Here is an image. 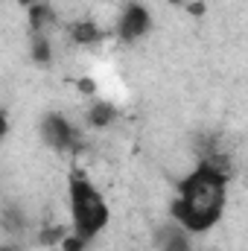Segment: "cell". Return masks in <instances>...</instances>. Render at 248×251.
Returning a JSON list of instances; mask_svg holds the SVG:
<instances>
[{
  "mask_svg": "<svg viewBox=\"0 0 248 251\" xmlns=\"http://www.w3.org/2000/svg\"><path fill=\"white\" fill-rule=\"evenodd\" d=\"M228 178H231L228 158L222 155L201 158L198 167L190 170L175 187L170 204L173 222L190 237L213 231L228 204Z\"/></svg>",
  "mask_w": 248,
  "mask_h": 251,
  "instance_id": "1",
  "label": "cell"
},
{
  "mask_svg": "<svg viewBox=\"0 0 248 251\" xmlns=\"http://www.w3.org/2000/svg\"><path fill=\"white\" fill-rule=\"evenodd\" d=\"M67 210H70V231L82 246L94 243L111 222V207L102 190L82 170H73L67 178Z\"/></svg>",
  "mask_w": 248,
  "mask_h": 251,
  "instance_id": "2",
  "label": "cell"
},
{
  "mask_svg": "<svg viewBox=\"0 0 248 251\" xmlns=\"http://www.w3.org/2000/svg\"><path fill=\"white\" fill-rule=\"evenodd\" d=\"M38 134H41L44 146L53 149V152H67V149H73L79 143L76 126L70 123L64 114H59V111H47L38 120Z\"/></svg>",
  "mask_w": 248,
  "mask_h": 251,
  "instance_id": "3",
  "label": "cell"
},
{
  "mask_svg": "<svg viewBox=\"0 0 248 251\" xmlns=\"http://www.w3.org/2000/svg\"><path fill=\"white\" fill-rule=\"evenodd\" d=\"M152 32V12L143 3H128L117 18V38L125 44H137Z\"/></svg>",
  "mask_w": 248,
  "mask_h": 251,
  "instance_id": "4",
  "label": "cell"
},
{
  "mask_svg": "<svg viewBox=\"0 0 248 251\" xmlns=\"http://www.w3.org/2000/svg\"><path fill=\"white\" fill-rule=\"evenodd\" d=\"M158 240H161V243H158L161 251H193V246H190V234H184L175 222L167 225V228H161Z\"/></svg>",
  "mask_w": 248,
  "mask_h": 251,
  "instance_id": "5",
  "label": "cell"
},
{
  "mask_svg": "<svg viewBox=\"0 0 248 251\" xmlns=\"http://www.w3.org/2000/svg\"><path fill=\"white\" fill-rule=\"evenodd\" d=\"M105 38V32L94 24V21H76L70 26V41L79 44V47H91V44H99Z\"/></svg>",
  "mask_w": 248,
  "mask_h": 251,
  "instance_id": "6",
  "label": "cell"
},
{
  "mask_svg": "<svg viewBox=\"0 0 248 251\" xmlns=\"http://www.w3.org/2000/svg\"><path fill=\"white\" fill-rule=\"evenodd\" d=\"M26 12H29V29H32V32H47L50 24L56 21V12L50 9L47 0H41V3H35V6H26Z\"/></svg>",
  "mask_w": 248,
  "mask_h": 251,
  "instance_id": "7",
  "label": "cell"
},
{
  "mask_svg": "<svg viewBox=\"0 0 248 251\" xmlns=\"http://www.w3.org/2000/svg\"><path fill=\"white\" fill-rule=\"evenodd\" d=\"M114 105L111 102H94L91 108H88V123L94 126V128H108V126L114 123Z\"/></svg>",
  "mask_w": 248,
  "mask_h": 251,
  "instance_id": "8",
  "label": "cell"
},
{
  "mask_svg": "<svg viewBox=\"0 0 248 251\" xmlns=\"http://www.w3.org/2000/svg\"><path fill=\"white\" fill-rule=\"evenodd\" d=\"M50 56H53V47L47 32H32V59L38 64H50Z\"/></svg>",
  "mask_w": 248,
  "mask_h": 251,
  "instance_id": "9",
  "label": "cell"
},
{
  "mask_svg": "<svg viewBox=\"0 0 248 251\" xmlns=\"http://www.w3.org/2000/svg\"><path fill=\"white\" fill-rule=\"evenodd\" d=\"M6 134H9V114L6 108H0V143L6 140Z\"/></svg>",
  "mask_w": 248,
  "mask_h": 251,
  "instance_id": "10",
  "label": "cell"
},
{
  "mask_svg": "<svg viewBox=\"0 0 248 251\" xmlns=\"http://www.w3.org/2000/svg\"><path fill=\"white\" fill-rule=\"evenodd\" d=\"M21 6H35V3H41V0H18Z\"/></svg>",
  "mask_w": 248,
  "mask_h": 251,
  "instance_id": "11",
  "label": "cell"
},
{
  "mask_svg": "<svg viewBox=\"0 0 248 251\" xmlns=\"http://www.w3.org/2000/svg\"><path fill=\"white\" fill-rule=\"evenodd\" d=\"M167 3H173V6H181V3H187V0H167Z\"/></svg>",
  "mask_w": 248,
  "mask_h": 251,
  "instance_id": "12",
  "label": "cell"
},
{
  "mask_svg": "<svg viewBox=\"0 0 248 251\" xmlns=\"http://www.w3.org/2000/svg\"><path fill=\"white\" fill-rule=\"evenodd\" d=\"M0 251H3V249H0Z\"/></svg>",
  "mask_w": 248,
  "mask_h": 251,
  "instance_id": "13",
  "label": "cell"
}]
</instances>
